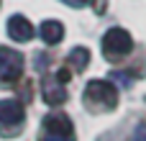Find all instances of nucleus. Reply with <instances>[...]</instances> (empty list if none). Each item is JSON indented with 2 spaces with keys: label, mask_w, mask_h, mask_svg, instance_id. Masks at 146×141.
Here are the masks:
<instances>
[{
  "label": "nucleus",
  "mask_w": 146,
  "mask_h": 141,
  "mask_svg": "<svg viewBox=\"0 0 146 141\" xmlns=\"http://www.w3.org/2000/svg\"><path fill=\"white\" fill-rule=\"evenodd\" d=\"M8 33L15 41H31L33 39V26L28 23L26 15H10L8 21Z\"/></svg>",
  "instance_id": "7"
},
{
  "label": "nucleus",
  "mask_w": 146,
  "mask_h": 141,
  "mask_svg": "<svg viewBox=\"0 0 146 141\" xmlns=\"http://www.w3.org/2000/svg\"><path fill=\"white\" fill-rule=\"evenodd\" d=\"M62 3H67V5H72V8H85L90 0H62Z\"/></svg>",
  "instance_id": "11"
},
{
  "label": "nucleus",
  "mask_w": 146,
  "mask_h": 141,
  "mask_svg": "<svg viewBox=\"0 0 146 141\" xmlns=\"http://www.w3.org/2000/svg\"><path fill=\"white\" fill-rule=\"evenodd\" d=\"M41 92H44V100L49 105H62L67 100V90H64V82H59L56 77H46L41 82Z\"/></svg>",
  "instance_id": "6"
},
{
  "label": "nucleus",
  "mask_w": 146,
  "mask_h": 141,
  "mask_svg": "<svg viewBox=\"0 0 146 141\" xmlns=\"http://www.w3.org/2000/svg\"><path fill=\"white\" fill-rule=\"evenodd\" d=\"M133 51V39L126 28H110L105 31L103 36V54L110 59V62H118L121 57L131 54Z\"/></svg>",
  "instance_id": "3"
},
{
  "label": "nucleus",
  "mask_w": 146,
  "mask_h": 141,
  "mask_svg": "<svg viewBox=\"0 0 146 141\" xmlns=\"http://www.w3.org/2000/svg\"><path fill=\"white\" fill-rule=\"evenodd\" d=\"M133 141H146V123H141V126L133 131Z\"/></svg>",
  "instance_id": "10"
},
{
  "label": "nucleus",
  "mask_w": 146,
  "mask_h": 141,
  "mask_svg": "<svg viewBox=\"0 0 146 141\" xmlns=\"http://www.w3.org/2000/svg\"><path fill=\"white\" fill-rule=\"evenodd\" d=\"M26 121V108L18 100H0V131L10 134L18 131Z\"/></svg>",
  "instance_id": "5"
},
{
  "label": "nucleus",
  "mask_w": 146,
  "mask_h": 141,
  "mask_svg": "<svg viewBox=\"0 0 146 141\" xmlns=\"http://www.w3.org/2000/svg\"><path fill=\"white\" fill-rule=\"evenodd\" d=\"M87 62H90V51H87L85 46H77V49L69 51V64H72V69H85Z\"/></svg>",
  "instance_id": "9"
},
{
  "label": "nucleus",
  "mask_w": 146,
  "mask_h": 141,
  "mask_svg": "<svg viewBox=\"0 0 146 141\" xmlns=\"http://www.w3.org/2000/svg\"><path fill=\"white\" fill-rule=\"evenodd\" d=\"M38 31H41V39H44L46 44H59V41L64 39V26H62L59 21H44Z\"/></svg>",
  "instance_id": "8"
},
{
  "label": "nucleus",
  "mask_w": 146,
  "mask_h": 141,
  "mask_svg": "<svg viewBox=\"0 0 146 141\" xmlns=\"http://www.w3.org/2000/svg\"><path fill=\"white\" fill-rule=\"evenodd\" d=\"M41 141H74V126L64 113H49L41 123Z\"/></svg>",
  "instance_id": "2"
},
{
  "label": "nucleus",
  "mask_w": 146,
  "mask_h": 141,
  "mask_svg": "<svg viewBox=\"0 0 146 141\" xmlns=\"http://www.w3.org/2000/svg\"><path fill=\"white\" fill-rule=\"evenodd\" d=\"M21 74H23V57L10 46H0V85H10Z\"/></svg>",
  "instance_id": "4"
},
{
  "label": "nucleus",
  "mask_w": 146,
  "mask_h": 141,
  "mask_svg": "<svg viewBox=\"0 0 146 141\" xmlns=\"http://www.w3.org/2000/svg\"><path fill=\"white\" fill-rule=\"evenodd\" d=\"M85 105L95 113H105L113 110L118 105V87L108 80H90L85 87Z\"/></svg>",
  "instance_id": "1"
}]
</instances>
